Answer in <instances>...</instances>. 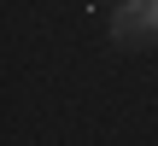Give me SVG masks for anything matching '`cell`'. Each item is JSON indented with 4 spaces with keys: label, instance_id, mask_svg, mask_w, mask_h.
I'll return each mask as SVG.
<instances>
[{
    "label": "cell",
    "instance_id": "6da1fadb",
    "mask_svg": "<svg viewBox=\"0 0 158 146\" xmlns=\"http://www.w3.org/2000/svg\"><path fill=\"white\" fill-rule=\"evenodd\" d=\"M129 35H141V41L158 35V0H123V6H117V18H111V41H129Z\"/></svg>",
    "mask_w": 158,
    "mask_h": 146
}]
</instances>
